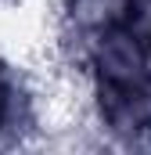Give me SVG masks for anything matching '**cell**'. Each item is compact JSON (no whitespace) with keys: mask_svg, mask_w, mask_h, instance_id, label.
Instances as JSON below:
<instances>
[{"mask_svg":"<svg viewBox=\"0 0 151 155\" xmlns=\"http://www.w3.org/2000/svg\"><path fill=\"white\" fill-rule=\"evenodd\" d=\"M86 72L101 87H133L151 76V47L140 36H133L122 22L108 25L94 36Z\"/></svg>","mask_w":151,"mask_h":155,"instance_id":"cell-1","label":"cell"},{"mask_svg":"<svg viewBox=\"0 0 151 155\" xmlns=\"http://www.w3.org/2000/svg\"><path fill=\"white\" fill-rule=\"evenodd\" d=\"M126 7L130 0H65L61 18H69L72 25H83L90 33H101L126 18Z\"/></svg>","mask_w":151,"mask_h":155,"instance_id":"cell-2","label":"cell"},{"mask_svg":"<svg viewBox=\"0 0 151 155\" xmlns=\"http://www.w3.org/2000/svg\"><path fill=\"white\" fill-rule=\"evenodd\" d=\"M33 0H0V11H14V7H29Z\"/></svg>","mask_w":151,"mask_h":155,"instance_id":"cell-3","label":"cell"}]
</instances>
